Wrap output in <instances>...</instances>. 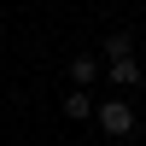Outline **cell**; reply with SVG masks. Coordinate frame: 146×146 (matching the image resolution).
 I'll use <instances>...</instances> for the list:
<instances>
[{"mask_svg":"<svg viewBox=\"0 0 146 146\" xmlns=\"http://www.w3.org/2000/svg\"><path fill=\"white\" fill-rule=\"evenodd\" d=\"M94 123H100L111 140H135L140 117H135V105H129V100H94Z\"/></svg>","mask_w":146,"mask_h":146,"instance_id":"obj_1","label":"cell"},{"mask_svg":"<svg viewBox=\"0 0 146 146\" xmlns=\"http://www.w3.org/2000/svg\"><path fill=\"white\" fill-rule=\"evenodd\" d=\"M100 82H117V88H140V82H146V70H140V58H135V53H129V58H105Z\"/></svg>","mask_w":146,"mask_h":146,"instance_id":"obj_2","label":"cell"},{"mask_svg":"<svg viewBox=\"0 0 146 146\" xmlns=\"http://www.w3.org/2000/svg\"><path fill=\"white\" fill-rule=\"evenodd\" d=\"M58 105H64V117H70V123H94V94H88V88H70Z\"/></svg>","mask_w":146,"mask_h":146,"instance_id":"obj_3","label":"cell"},{"mask_svg":"<svg viewBox=\"0 0 146 146\" xmlns=\"http://www.w3.org/2000/svg\"><path fill=\"white\" fill-rule=\"evenodd\" d=\"M100 58H94V53H76V58H70V88H88V82H100Z\"/></svg>","mask_w":146,"mask_h":146,"instance_id":"obj_4","label":"cell"},{"mask_svg":"<svg viewBox=\"0 0 146 146\" xmlns=\"http://www.w3.org/2000/svg\"><path fill=\"white\" fill-rule=\"evenodd\" d=\"M129 53H135V35H129V29L100 35V64H105V58H129Z\"/></svg>","mask_w":146,"mask_h":146,"instance_id":"obj_5","label":"cell"}]
</instances>
